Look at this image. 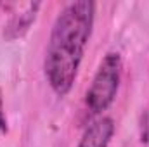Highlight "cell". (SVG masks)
I'll use <instances>...</instances> for the list:
<instances>
[{
    "label": "cell",
    "mask_w": 149,
    "mask_h": 147,
    "mask_svg": "<svg viewBox=\"0 0 149 147\" xmlns=\"http://www.w3.org/2000/svg\"><path fill=\"white\" fill-rule=\"evenodd\" d=\"M95 3L78 0L68 3L56 17L45 50L43 71L49 87L59 97L73 88L85 49L92 37Z\"/></svg>",
    "instance_id": "1"
},
{
    "label": "cell",
    "mask_w": 149,
    "mask_h": 147,
    "mask_svg": "<svg viewBox=\"0 0 149 147\" xmlns=\"http://www.w3.org/2000/svg\"><path fill=\"white\" fill-rule=\"evenodd\" d=\"M123 61L118 52H108L85 94V106L90 114H102L114 102L121 83Z\"/></svg>",
    "instance_id": "2"
},
{
    "label": "cell",
    "mask_w": 149,
    "mask_h": 147,
    "mask_svg": "<svg viewBox=\"0 0 149 147\" xmlns=\"http://www.w3.org/2000/svg\"><path fill=\"white\" fill-rule=\"evenodd\" d=\"M113 135H114L113 118H109V116L97 118L85 128V132L78 142V147H109Z\"/></svg>",
    "instance_id": "3"
},
{
    "label": "cell",
    "mask_w": 149,
    "mask_h": 147,
    "mask_svg": "<svg viewBox=\"0 0 149 147\" xmlns=\"http://www.w3.org/2000/svg\"><path fill=\"white\" fill-rule=\"evenodd\" d=\"M40 2H31V3H26V7L19 12H16L9 21L7 24L3 26V38L9 40V42H14L17 38H23L31 28V24L35 23L38 14V9H40Z\"/></svg>",
    "instance_id": "4"
},
{
    "label": "cell",
    "mask_w": 149,
    "mask_h": 147,
    "mask_svg": "<svg viewBox=\"0 0 149 147\" xmlns=\"http://www.w3.org/2000/svg\"><path fill=\"white\" fill-rule=\"evenodd\" d=\"M9 126H7V118H5V111H3V99H2V88H0V133H7Z\"/></svg>",
    "instance_id": "5"
}]
</instances>
